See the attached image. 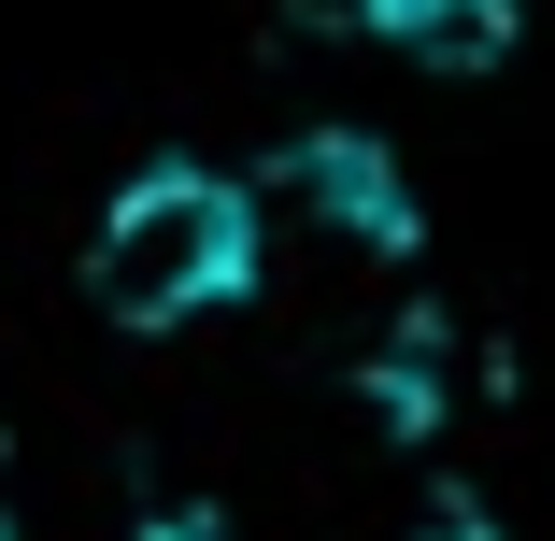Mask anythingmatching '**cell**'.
Listing matches in <instances>:
<instances>
[{
  "label": "cell",
  "mask_w": 555,
  "mask_h": 541,
  "mask_svg": "<svg viewBox=\"0 0 555 541\" xmlns=\"http://www.w3.org/2000/svg\"><path fill=\"white\" fill-rule=\"evenodd\" d=\"M299 199H327V229H357V243H399V229H413V185H399V157H385L371 129L299 143Z\"/></svg>",
  "instance_id": "3"
},
{
  "label": "cell",
  "mask_w": 555,
  "mask_h": 541,
  "mask_svg": "<svg viewBox=\"0 0 555 541\" xmlns=\"http://www.w3.org/2000/svg\"><path fill=\"white\" fill-rule=\"evenodd\" d=\"M357 29L413 72H485V57H513L527 0H357Z\"/></svg>",
  "instance_id": "2"
},
{
  "label": "cell",
  "mask_w": 555,
  "mask_h": 541,
  "mask_svg": "<svg viewBox=\"0 0 555 541\" xmlns=\"http://www.w3.org/2000/svg\"><path fill=\"white\" fill-rule=\"evenodd\" d=\"M257 257H271V199L243 171L143 157L115 199H100V229H86V299L115 313V329L171 343V329H199V313L257 299Z\"/></svg>",
  "instance_id": "1"
}]
</instances>
